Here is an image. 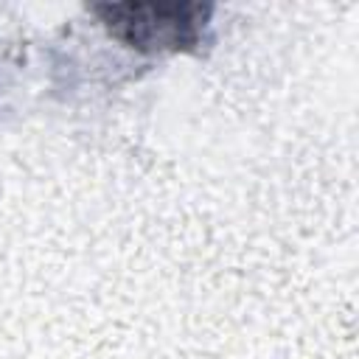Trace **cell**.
Returning <instances> with one entry per match:
<instances>
[{
  "instance_id": "6da1fadb",
  "label": "cell",
  "mask_w": 359,
  "mask_h": 359,
  "mask_svg": "<svg viewBox=\"0 0 359 359\" xmlns=\"http://www.w3.org/2000/svg\"><path fill=\"white\" fill-rule=\"evenodd\" d=\"M213 6L191 0L98 3L93 14L126 48L140 53H180L202 42Z\"/></svg>"
}]
</instances>
